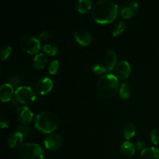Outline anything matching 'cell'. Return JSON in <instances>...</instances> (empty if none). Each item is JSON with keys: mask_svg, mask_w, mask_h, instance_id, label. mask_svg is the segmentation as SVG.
I'll return each instance as SVG.
<instances>
[{"mask_svg": "<svg viewBox=\"0 0 159 159\" xmlns=\"http://www.w3.org/2000/svg\"><path fill=\"white\" fill-rule=\"evenodd\" d=\"M118 15V6L112 0H99L92 9V16L99 23L113 22Z\"/></svg>", "mask_w": 159, "mask_h": 159, "instance_id": "cell-1", "label": "cell"}, {"mask_svg": "<svg viewBox=\"0 0 159 159\" xmlns=\"http://www.w3.org/2000/svg\"><path fill=\"white\" fill-rule=\"evenodd\" d=\"M98 93L102 99H110L117 93L119 89V81L113 74H107L101 76L97 83Z\"/></svg>", "mask_w": 159, "mask_h": 159, "instance_id": "cell-2", "label": "cell"}, {"mask_svg": "<svg viewBox=\"0 0 159 159\" xmlns=\"http://www.w3.org/2000/svg\"><path fill=\"white\" fill-rule=\"evenodd\" d=\"M58 120L51 112H41L35 120V127L43 133H51L57 128Z\"/></svg>", "mask_w": 159, "mask_h": 159, "instance_id": "cell-3", "label": "cell"}, {"mask_svg": "<svg viewBox=\"0 0 159 159\" xmlns=\"http://www.w3.org/2000/svg\"><path fill=\"white\" fill-rule=\"evenodd\" d=\"M19 159H43L41 146L36 143H25L18 149Z\"/></svg>", "mask_w": 159, "mask_h": 159, "instance_id": "cell-4", "label": "cell"}, {"mask_svg": "<svg viewBox=\"0 0 159 159\" xmlns=\"http://www.w3.org/2000/svg\"><path fill=\"white\" fill-rule=\"evenodd\" d=\"M15 98L23 104L30 103L37 98L36 92L30 86H20L15 91Z\"/></svg>", "mask_w": 159, "mask_h": 159, "instance_id": "cell-5", "label": "cell"}, {"mask_svg": "<svg viewBox=\"0 0 159 159\" xmlns=\"http://www.w3.org/2000/svg\"><path fill=\"white\" fill-rule=\"evenodd\" d=\"M20 46L22 49L29 54H36L40 49V42L39 39L34 36L26 35L20 40Z\"/></svg>", "mask_w": 159, "mask_h": 159, "instance_id": "cell-6", "label": "cell"}, {"mask_svg": "<svg viewBox=\"0 0 159 159\" xmlns=\"http://www.w3.org/2000/svg\"><path fill=\"white\" fill-rule=\"evenodd\" d=\"M138 3L134 0H127L122 3L120 7V14L124 18H130L138 11Z\"/></svg>", "mask_w": 159, "mask_h": 159, "instance_id": "cell-7", "label": "cell"}, {"mask_svg": "<svg viewBox=\"0 0 159 159\" xmlns=\"http://www.w3.org/2000/svg\"><path fill=\"white\" fill-rule=\"evenodd\" d=\"M16 117L17 120L22 124L28 125L32 121L34 114L32 111L26 106L19 107L16 110Z\"/></svg>", "mask_w": 159, "mask_h": 159, "instance_id": "cell-8", "label": "cell"}, {"mask_svg": "<svg viewBox=\"0 0 159 159\" xmlns=\"http://www.w3.org/2000/svg\"><path fill=\"white\" fill-rule=\"evenodd\" d=\"M63 143V138L59 134H53L47 137L44 140L45 148L48 150L54 151L58 149Z\"/></svg>", "mask_w": 159, "mask_h": 159, "instance_id": "cell-9", "label": "cell"}, {"mask_svg": "<svg viewBox=\"0 0 159 159\" xmlns=\"http://www.w3.org/2000/svg\"><path fill=\"white\" fill-rule=\"evenodd\" d=\"M114 70L117 77L121 79H126L130 75L131 68L128 61L126 60H120L115 65Z\"/></svg>", "mask_w": 159, "mask_h": 159, "instance_id": "cell-10", "label": "cell"}, {"mask_svg": "<svg viewBox=\"0 0 159 159\" xmlns=\"http://www.w3.org/2000/svg\"><path fill=\"white\" fill-rule=\"evenodd\" d=\"M74 37L79 44L88 46L93 40L91 34L84 29H78L74 32Z\"/></svg>", "mask_w": 159, "mask_h": 159, "instance_id": "cell-11", "label": "cell"}, {"mask_svg": "<svg viewBox=\"0 0 159 159\" xmlns=\"http://www.w3.org/2000/svg\"><path fill=\"white\" fill-rule=\"evenodd\" d=\"M53 88V82L50 78L44 77L40 79L37 84V91L42 95L49 93Z\"/></svg>", "mask_w": 159, "mask_h": 159, "instance_id": "cell-12", "label": "cell"}, {"mask_svg": "<svg viewBox=\"0 0 159 159\" xmlns=\"http://www.w3.org/2000/svg\"><path fill=\"white\" fill-rule=\"evenodd\" d=\"M14 94V89L9 83H5L0 87V99L2 102H6L12 99Z\"/></svg>", "mask_w": 159, "mask_h": 159, "instance_id": "cell-13", "label": "cell"}, {"mask_svg": "<svg viewBox=\"0 0 159 159\" xmlns=\"http://www.w3.org/2000/svg\"><path fill=\"white\" fill-rule=\"evenodd\" d=\"M139 159H159V150L154 147L145 148L140 153Z\"/></svg>", "mask_w": 159, "mask_h": 159, "instance_id": "cell-14", "label": "cell"}, {"mask_svg": "<svg viewBox=\"0 0 159 159\" xmlns=\"http://www.w3.org/2000/svg\"><path fill=\"white\" fill-rule=\"evenodd\" d=\"M116 54L112 50H108L105 54V66L108 71H112L116 65Z\"/></svg>", "mask_w": 159, "mask_h": 159, "instance_id": "cell-15", "label": "cell"}, {"mask_svg": "<svg viewBox=\"0 0 159 159\" xmlns=\"http://www.w3.org/2000/svg\"><path fill=\"white\" fill-rule=\"evenodd\" d=\"M47 63H48V58L45 54L43 53H39V54H36V56L34 57L33 65L35 69L40 70L46 66Z\"/></svg>", "mask_w": 159, "mask_h": 159, "instance_id": "cell-16", "label": "cell"}, {"mask_svg": "<svg viewBox=\"0 0 159 159\" xmlns=\"http://www.w3.org/2000/svg\"><path fill=\"white\" fill-rule=\"evenodd\" d=\"M120 151L124 155L127 157H132L134 155L135 148L134 145L129 141H124L120 144Z\"/></svg>", "mask_w": 159, "mask_h": 159, "instance_id": "cell-17", "label": "cell"}, {"mask_svg": "<svg viewBox=\"0 0 159 159\" xmlns=\"http://www.w3.org/2000/svg\"><path fill=\"white\" fill-rule=\"evenodd\" d=\"M23 137L18 131H15L9 136V140H8V144L10 148H16L20 145L23 141Z\"/></svg>", "mask_w": 159, "mask_h": 159, "instance_id": "cell-18", "label": "cell"}, {"mask_svg": "<svg viewBox=\"0 0 159 159\" xmlns=\"http://www.w3.org/2000/svg\"><path fill=\"white\" fill-rule=\"evenodd\" d=\"M92 7L91 0H79L77 2V9L81 13H85Z\"/></svg>", "mask_w": 159, "mask_h": 159, "instance_id": "cell-19", "label": "cell"}, {"mask_svg": "<svg viewBox=\"0 0 159 159\" xmlns=\"http://www.w3.org/2000/svg\"><path fill=\"white\" fill-rule=\"evenodd\" d=\"M135 131H136V128H135V126L133 123H128L127 125L124 127V136H125L126 139H130L131 138H133L134 135L135 134Z\"/></svg>", "mask_w": 159, "mask_h": 159, "instance_id": "cell-20", "label": "cell"}, {"mask_svg": "<svg viewBox=\"0 0 159 159\" xmlns=\"http://www.w3.org/2000/svg\"><path fill=\"white\" fill-rule=\"evenodd\" d=\"M120 96L122 99H127L130 96V87L128 82H124L120 89Z\"/></svg>", "mask_w": 159, "mask_h": 159, "instance_id": "cell-21", "label": "cell"}, {"mask_svg": "<svg viewBox=\"0 0 159 159\" xmlns=\"http://www.w3.org/2000/svg\"><path fill=\"white\" fill-rule=\"evenodd\" d=\"M126 26H127V25H126V23L124 21L118 22V23L115 25L114 27H113V30H112V34H113V35L115 36V37L120 35V34H121L124 30H125Z\"/></svg>", "mask_w": 159, "mask_h": 159, "instance_id": "cell-22", "label": "cell"}, {"mask_svg": "<svg viewBox=\"0 0 159 159\" xmlns=\"http://www.w3.org/2000/svg\"><path fill=\"white\" fill-rule=\"evenodd\" d=\"M12 53V48L9 44H4L2 46L1 50H0V57L2 61L6 60V58L9 57Z\"/></svg>", "mask_w": 159, "mask_h": 159, "instance_id": "cell-23", "label": "cell"}, {"mask_svg": "<svg viewBox=\"0 0 159 159\" xmlns=\"http://www.w3.org/2000/svg\"><path fill=\"white\" fill-rule=\"evenodd\" d=\"M43 51L46 52L48 55L54 56L57 54L58 52V48L56 45L54 44H50V43H47L43 46Z\"/></svg>", "mask_w": 159, "mask_h": 159, "instance_id": "cell-24", "label": "cell"}, {"mask_svg": "<svg viewBox=\"0 0 159 159\" xmlns=\"http://www.w3.org/2000/svg\"><path fill=\"white\" fill-rule=\"evenodd\" d=\"M93 70L95 74L96 75H102L105 73L107 71H108L105 65H102V64L100 63L95 64L93 67Z\"/></svg>", "mask_w": 159, "mask_h": 159, "instance_id": "cell-25", "label": "cell"}, {"mask_svg": "<svg viewBox=\"0 0 159 159\" xmlns=\"http://www.w3.org/2000/svg\"><path fill=\"white\" fill-rule=\"evenodd\" d=\"M17 131L19 133H20L22 134V136L23 137V138H27L28 135L30 133V127L28 125H25V124H22L18 127V130Z\"/></svg>", "mask_w": 159, "mask_h": 159, "instance_id": "cell-26", "label": "cell"}, {"mask_svg": "<svg viewBox=\"0 0 159 159\" xmlns=\"http://www.w3.org/2000/svg\"><path fill=\"white\" fill-rule=\"evenodd\" d=\"M59 68V61L57 59H54L51 61V63L50 64L49 68H48V71H49L50 74L54 75L55 74Z\"/></svg>", "mask_w": 159, "mask_h": 159, "instance_id": "cell-27", "label": "cell"}, {"mask_svg": "<svg viewBox=\"0 0 159 159\" xmlns=\"http://www.w3.org/2000/svg\"><path fill=\"white\" fill-rule=\"evenodd\" d=\"M151 139L155 144H159V130L155 128L151 131Z\"/></svg>", "mask_w": 159, "mask_h": 159, "instance_id": "cell-28", "label": "cell"}, {"mask_svg": "<svg viewBox=\"0 0 159 159\" xmlns=\"http://www.w3.org/2000/svg\"><path fill=\"white\" fill-rule=\"evenodd\" d=\"M8 83L10 84L13 87H16L17 85L20 84V78L16 75H11L8 79Z\"/></svg>", "mask_w": 159, "mask_h": 159, "instance_id": "cell-29", "label": "cell"}, {"mask_svg": "<svg viewBox=\"0 0 159 159\" xmlns=\"http://www.w3.org/2000/svg\"><path fill=\"white\" fill-rule=\"evenodd\" d=\"M53 35V32L50 30H47L43 31L41 34L39 36V39L40 40H48V39L51 38Z\"/></svg>", "mask_w": 159, "mask_h": 159, "instance_id": "cell-30", "label": "cell"}, {"mask_svg": "<svg viewBox=\"0 0 159 159\" xmlns=\"http://www.w3.org/2000/svg\"><path fill=\"white\" fill-rule=\"evenodd\" d=\"M9 121L8 120V118L6 116L2 114L1 116H0V126H1V128H7V127H9Z\"/></svg>", "mask_w": 159, "mask_h": 159, "instance_id": "cell-31", "label": "cell"}, {"mask_svg": "<svg viewBox=\"0 0 159 159\" xmlns=\"http://www.w3.org/2000/svg\"><path fill=\"white\" fill-rule=\"evenodd\" d=\"M136 146L138 150H141V149H142L144 147V143L143 141H138L136 142Z\"/></svg>", "mask_w": 159, "mask_h": 159, "instance_id": "cell-32", "label": "cell"}, {"mask_svg": "<svg viewBox=\"0 0 159 159\" xmlns=\"http://www.w3.org/2000/svg\"><path fill=\"white\" fill-rule=\"evenodd\" d=\"M158 51H159V48H158Z\"/></svg>", "mask_w": 159, "mask_h": 159, "instance_id": "cell-33", "label": "cell"}]
</instances>
